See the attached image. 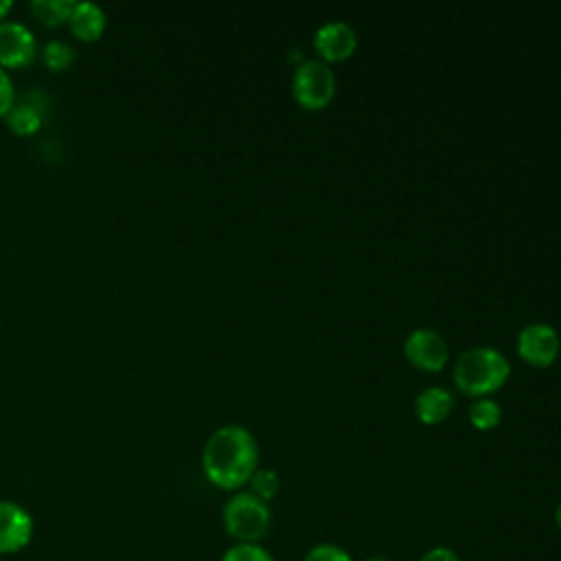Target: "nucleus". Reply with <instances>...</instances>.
<instances>
[{"instance_id": "nucleus-1", "label": "nucleus", "mask_w": 561, "mask_h": 561, "mask_svg": "<svg viewBox=\"0 0 561 561\" xmlns=\"http://www.w3.org/2000/svg\"><path fill=\"white\" fill-rule=\"evenodd\" d=\"M259 469V445L243 425H221L204 443L202 471L210 484L239 491Z\"/></svg>"}, {"instance_id": "nucleus-2", "label": "nucleus", "mask_w": 561, "mask_h": 561, "mask_svg": "<svg viewBox=\"0 0 561 561\" xmlns=\"http://www.w3.org/2000/svg\"><path fill=\"white\" fill-rule=\"evenodd\" d=\"M511 377L508 359L493 346L467 348L454 364L456 388L473 399L497 392Z\"/></svg>"}, {"instance_id": "nucleus-3", "label": "nucleus", "mask_w": 561, "mask_h": 561, "mask_svg": "<svg viewBox=\"0 0 561 561\" xmlns=\"http://www.w3.org/2000/svg\"><path fill=\"white\" fill-rule=\"evenodd\" d=\"M221 522L234 543H259L272 526V511L267 502L259 500L250 491H237L226 500Z\"/></svg>"}, {"instance_id": "nucleus-4", "label": "nucleus", "mask_w": 561, "mask_h": 561, "mask_svg": "<svg viewBox=\"0 0 561 561\" xmlns=\"http://www.w3.org/2000/svg\"><path fill=\"white\" fill-rule=\"evenodd\" d=\"M291 96L302 110H324L335 96V75L322 59H305L294 68Z\"/></svg>"}, {"instance_id": "nucleus-5", "label": "nucleus", "mask_w": 561, "mask_h": 561, "mask_svg": "<svg viewBox=\"0 0 561 561\" xmlns=\"http://www.w3.org/2000/svg\"><path fill=\"white\" fill-rule=\"evenodd\" d=\"M517 355L535 366V368H546L550 366L561 351V340L554 327L546 322H530L517 333Z\"/></svg>"}, {"instance_id": "nucleus-6", "label": "nucleus", "mask_w": 561, "mask_h": 561, "mask_svg": "<svg viewBox=\"0 0 561 561\" xmlns=\"http://www.w3.org/2000/svg\"><path fill=\"white\" fill-rule=\"evenodd\" d=\"M405 359L423 373H440L447 364L449 351L443 335L430 327H421L408 333L403 342Z\"/></svg>"}, {"instance_id": "nucleus-7", "label": "nucleus", "mask_w": 561, "mask_h": 561, "mask_svg": "<svg viewBox=\"0 0 561 561\" xmlns=\"http://www.w3.org/2000/svg\"><path fill=\"white\" fill-rule=\"evenodd\" d=\"M37 55V42L33 31L18 20L0 22V66L24 68Z\"/></svg>"}, {"instance_id": "nucleus-8", "label": "nucleus", "mask_w": 561, "mask_h": 561, "mask_svg": "<svg viewBox=\"0 0 561 561\" xmlns=\"http://www.w3.org/2000/svg\"><path fill=\"white\" fill-rule=\"evenodd\" d=\"M35 524L31 513L11 500H0V557L26 548L33 539Z\"/></svg>"}, {"instance_id": "nucleus-9", "label": "nucleus", "mask_w": 561, "mask_h": 561, "mask_svg": "<svg viewBox=\"0 0 561 561\" xmlns=\"http://www.w3.org/2000/svg\"><path fill=\"white\" fill-rule=\"evenodd\" d=\"M313 48L324 64L348 59L357 48V33L344 20H331L318 26L313 35Z\"/></svg>"}, {"instance_id": "nucleus-10", "label": "nucleus", "mask_w": 561, "mask_h": 561, "mask_svg": "<svg viewBox=\"0 0 561 561\" xmlns=\"http://www.w3.org/2000/svg\"><path fill=\"white\" fill-rule=\"evenodd\" d=\"M105 11L90 0H75L72 13L68 18L70 33L81 42H96L105 31Z\"/></svg>"}, {"instance_id": "nucleus-11", "label": "nucleus", "mask_w": 561, "mask_h": 561, "mask_svg": "<svg viewBox=\"0 0 561 561\" xmlns=\"http://www.w3.org/2000/svg\"><path fill=\"white\" fill-rule=\"evenodd\" d=\"M456 399L445 388H425L414 399V414L425 425H438L454 412Z\"/></svg>"}, {"instance_id": "nucleus-12", "label": "nucleus", "mask_w": 561, "mask_h": 561, "mask_svg": "<svg viewBox=\"0 0 561 561\" xmlns=\"http://www.w3.org/2000/svg\"><path fill=\"white\" fill-rule=\"evenodd\" d=\"M4 121L13 134L31 136L42 127L44 116L35 103H13V107L7 112Z\"/></svg>"}, {"instance_id": "nucleus-13", "label": "nucleus", "mask_w": 561, "mask_h": 561, "mask_svg": "<svg viewBox=\"0 0 561 561\" xmlns=\"http://www.w3.org/2000/svg\"><path fill=\"white\" fill-rule=\"evenodd\" d=\"M75 0H31L28 11L46 26H59L68 22Z\"/></svg>"}, {"instance_id": "nucleus-14", "label": "nucleus", "mask_w": 561, "mask_h": 561, "mask_svg": "<svg viewBox=\"0 0 561 561\" xmlns=\"http://www.w3.org/2000/svg\"><path fill=\"white\" fill-rule=\"evenodd\" d=\"M469 423L480 430V432H491L500 425L502 421V408L489 399V397H482V399H476L471 405H469Z\"/></svg>"}, {"instance_id": "nucleus-15", "label": "nucleus", "mask_w": 561, "mask_h": 561, "mask_svg": "<svg viewBox=\"0 0 561 561\" xmlns=\"http://www.w3.org/2000/svg\"><path fill=\"white\" fill-rule=\"evenodd\" d=\"M39 57L44 61V66L53 72H61L66 70L68 66H72L75 57H77V50L75 46H70L68 42L64 39H48L42 50H39Z\"/></svg>"}, {"instance_id": "nucleus-16", "label": "nucleus", "mask_w": 561, "mask_h": 561, "mask_svg": "<svg viewBox=\"0 0 561 561\" xmlns=\"http://www.w3.org/2000/svg\"><path fill=\"white\" fill-rule=\"evenodd\" d=\"M250 493L256 495L263 502H270L276 497L278 489H280V478L274 469H256L248 482Z\"/></svg>"}, {"instance_id": "nucleus-17", "label": "nucleus", "mask_w": 561, "mask_h": 561, "mask_svg": "<svg viewBox=\"0 0 561 561\" xmlns=\"http://www.w3.org/2000/svg\"><path fill=\"white\" fill-rule=\"evenodd\" d=\"M221 561H274V557L261 543H232Z\"/></svg>"}, {"instance_id": "nucleus-18", "label": "nucleus", "mask_w": 561, "mask_h": 561, "mask_svg": "<svg viewBox=\"0 0 561 561\" xmlns=\"http://www.w3.org/2000/svg\"><path fill=\"white\" fill-rule=\"evenodd\" d=\"M302 561H353V557L348 554L346 548L324 541V543H316L313 548H309V552L305 554Z\"/></svg>"}, {"instance_id": "nucleus-19", "label": "nucleus", "mask_w": 561, "mask_h": 561, "mask_svg": "<svg viewBox=\"0 0 561 561\" xmlns=\"http://www.w3.org/2000/svg\"><path fill=\"white\" fill-rule=\"evenodd\" d=\"M15 103V88L13 81L9 77V72L0 66V116L4 118L7 112L13 107Z\"/></svg>"}, {"instance_id": "nucleus-20", "label": "nucleus", "mask_w": 561, "mask_h": 561, "mask_svg": "<svg viewBox=\"0 0 561 561\" xmlns=\"http://www.w3.org/2000/svg\"><path fill=\"white\" fill-rule=\"evenodd\" d=\"M419 561H460L458 552L447 548V546H434L427 552H423V557Z\"/></svg>"}, {"instance_id": "nucleus-21", "label": "nucleus", "mask_w": 561, "mask_h": 561, "mask_svg": "<svg viewBox=\"0 0 561 561\" xmlns=\"http://www.w3.org/2000/svg\"><path fill=\"white\" fill-rule=\"evenodd\" d=\"M13 9L11 0H0V22H4V18L9 15V11Z\"/></svg>"}, {"instance_id": "nucleus-22", "label": "nucleus", "mask_w": 561, "mask_h": 561, "mask_svg": "<svg viewBox=\"0 0 561 561\" xmlns=\"http://www.w3.org/2000/svg\"><path fill=\"white\" fill-rule=\"evenodd\" d=\"M554 526L561 530V502H559L557 508H554Z\"/></svg>"}, {"instance_id": "nucleus-23", "label": "nucleus", "mask_w": 561, "mask_h": 561, "mask_svg": "<svg viewBox=\"0 0 561 561\" xmlns=\"http://www.w3.org/2000/svg\"><path fill=\"white\" fill-rule=\"evenodd\" d=\"M364 561H390L388 557H381V554H373V557H366Z\"/></svg>"}, {"instance_id": "nucleus-24", "label": "nucleus", "mask_w": 561, "mask_h": 561, "mask_svg": "<svg viewBox=\"0 0 561 561\" xmlns=\"http://www.w3.org/2000/svg\"><path fill=\"white\" fill-rule=\"evenodd\" d=\"M0 561H2V559H0Z\"/></svg>"}]
</instances>
